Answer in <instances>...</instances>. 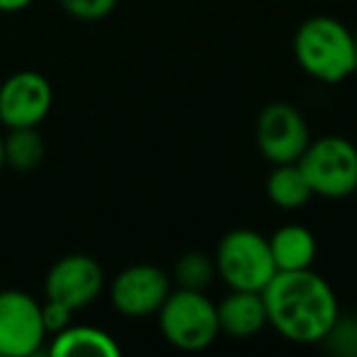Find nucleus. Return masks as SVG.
Listing matches in <instances>:
<instances>
[{"mask_svg": "<svg viewBox=\"0 0 357 357\" xmlns=\"http://www.w3.org/2000/svg\"><path fill=\"white\" fill-rule=\"evenodd\" d=\"M267 323L298 345L323 342L340 316L333 287L311 267L277 272L262 291Z\"/></svg>", "mask_w": 357, "mask_h": 357, "instance_id": "1", "label": "nucleus"}, {"mask_svg": "<svg viewBox=\"0 0 357 357\" xmlns=\"http://www.w3.org/2000/svg\"><path fill=\"white\" fill-rule=\"evenodd\" d=\"M294 56L311 79L340 84L355 74V35L340 20L316 15L294 35Z\"/></svg>", "mask_w": 357, "mask_h": 357, "instance_id": "2", "label": "nucleus"}, {"mask_svg": "<svg viewBox=\"0 0 357 357\" xmlns=\"http://www.w3.org/2000/svg\"><path fill=\"white\" fill-rule=\"evenodd\" d=\"M157 318L164 340L176 350H206L220 335L215 303L196 289L178 287L176 291H172L157 311Z\"/></svg>", "mask_w": 357, "mask_h": 357, "instance_id": "3", "label": "nucleus"}, {"mask_svg": "<svg viewBox=\"0 0 357 357\" xmlns=\"http://www.w3.org/2000/svg\"><path fill=\"white\" fill-rule=\"evenodd\" d=\"M213 259L215 272L230 289L264 291L277 274L269 240L250 228H238L223 235Z\"/></svg>", "mask_w": 357, "mask_h": 357, "instance_id": "4", "label": "nucleus"}, {"mask_svg": "<svg viewBox=\"0 0 357 357\" xmlns=\"http://www.w3.org/2000/svg\"><path fill=\"white\" fill-rule=\"evenodd\" d=\"M313 196L345 199L357 189V147L340 135L311 139L298 159Z\"/></svg>", "mask_w": 357, "mask_h": 357, "instance_id": "5", "label": "nucleus"}, {"mask_svg": "<svg viewBox=\"0 0 357 357\" xmlns=\"http://www.w3.org/2000/svg\"><path fill=\"white\" fill-rule=\"evenodd\" d=\"M255 142L272 167L291 164L298 162L301 154L306 152L311 132H308L301 110L284 100H274L259 110L257 125H255Z\"/></svg>", "mask_w": 357, "mask_h": 357, "instance_id": "6", "label": "nucleus"}, {"mask_svg": "<svg viewBox=\"0 0 357 357\" xmlns=\"http://www.w3.org/2000/svg\"><path fill=\"white\" fill-rule=\"evenodd\" d=\"M47 340L42 303L27 291H0V357H30Z\"/></svg>", "mask_w": 357, "mask_h": 357, "instance_id": "7", "label": "nucleus"}, {"mask_svg": "<svg viewBox=\"0 0 357 357\" xmlns=\"http://www.w3.org/2000/svg\"><path fill=\"white\" fill-rule=\"evenodd\" d=\"M50 81L37 71H17L0 81V123L13 128H37L52 110Z\"/></svg>", "mask_w": 357, "mask_h": 357, "instance_id": "8", "label": "nucleus"}, {"mask_svg": "<svg viewBox=\"0 0 357 357\" xmlns=\"http://www.w3.org/2000/svg\"><path fill=\"white\" fill-rule=\"evenodd\" d=\"M172 294V279L154 264H132L110 284V301L115 311L128 318L157 316Z\"/></svg>", "mask_w": 357, "mask_h": 357, "instance_id": "9", "label": "nucleus"}, {"mask_svg": "<svg viewBox=\"0 0 357 357\" xmlns=\"http://www.w3.org/2000/svg\"><path fill=\"white\" fill-rule=\"evenodd\" d=\"M105 287L103 267L89 255H66L52 264L45 279L47 298L66 303L74 311L91 306Z\"/></svg>", "mask_w": 357, "mask_h": 357, "instance_id": "10", "label": "nucleus"}, {"mask_svg": "<svg viewBox=\"0 0 357 357\" xmlns=\"http://www.w3.org/2000/svg\"><path fill=\"white\" fill-rule=\"evenodd\" d=\"M218 311L220 333L235 340H245L262 331L267 323V306H264L262 291H243L230 289V294L220 303H215Z\"/></svg>", "mask_w": 357, "mask_h": 357, "instance_id": "11", "label": "nucleus"}, {"mask_svg": "<svg viewBox=\"0 0 357 357\" xmlns=\"http://www.w3.org/2000/svg\"><path fill=\"white\" fill-rule=\"evenodd\" d=\"M50 355L54 357H118L120 345L110 333L96 326H74L64 328L52 335Z\"/></svg>", "mask_w": 357, "mask_h": 357, "instance_id": "12", "label": "nucleus"}, {"mask_svg": "<svg viewBox=\"0 0 357 357\" xmlns=\"http://www.w3.org/2000/svg\"><path fill=\"white\" fill-rule=\"evenodd\" d=\"M269 240L277 272H296V269H308L316 259V238L303 225H282L274 230Z\"/></svg>", "mask_w": 357, "mask_h": 357, "instance_id": "13", "label": "nucleus"}, {"mask_svg": "<svg viewBox=\"0 0 357 357\" xmlns=\"http://www.w3.org/2000/svg\"><path fill=\"white\" fill-rule=\"evenodd\" d=\"M267 196L282 211H298L313 199V191L298 162L274 164L272 174L267 178Z\"/></svg>", "mask_w": 357, "mask_h": 357, "instance_id": "14", "label": "nucleus"}, {"mask_svg": "<svg viewBox=\"0 0 357 357\" xmlns=\"http://www.w3.org/2000/svg\"><path fill=\"white\" fill-rule=\"evenodd\" d=\"M6 149V167L15 172H32L45 159V142L37 128H13L8 137H3Z\"/></svg>", "mask_w": 357, "mask_h": 357, "instance_id": "15", "label": "nucleus"}, {"mask_svg": "<svg viewBox=\"0 0 357 357\" xmlns=\"http://www.w3.org/2000/svg\"><path fill=\"white\" fill-rule=\"evenodd\" d=\"M218 277L215 272V259L208 257L206 252L191 250V252L181 255L174 264V279L181 289H196L204 291L213 279Z\"/></svg>", "mask_w": 357, "mask_h": 357, "instance_id": "16", "label": "nucleus"}, {"mask_svg": "<svg viewBox=\"0 0 357 357\" xmlns=\"http://www.w3.org/2000/svg\"><path fill=\"white\" fill-rule=\"evenodd\" d=\"M59 6L61 10L69 13L76 20L93 22L108 17L118 6V0H59Z\"/></svg>", "mask_w": 357, "mask_h": 357, "instance_id": "17", "label": "nucleus"}, {"mask_svg": "<svg viewBox=\"0 0 357 357\" xmlns=\"http://www.w3.org/2000/svg\"><path fill=\"white\" fill-rule=\"evenodd\" d=\"M74 308H69L66 303L54 301V298H47L42 303V323H45L47 335H56L64 328L71 326V316H74Z\"/></svg>", "mask_w": 357, "mask_h": 357, "instance_id": "18", "label": "nucleus"}, {"mask_svg": "<svg viewBox=\"0 0 357 357\" xmlns=\"http://www.w3.org/2000/svg\"><path fill=\"white\" fill-rule=\"evenodd\" d=\"M326 340H331L335 350L357 355V321L337 316L335 326L331 328V333L326 335Z\"/></svg>", "mask_w": 357, "mask_h": 357, "instance_id": "19", "label": "nucleus"}, {"mask_svg": "<svg viewBox=\"0 0 357 357\" xmlns=\"http://www.w3.org/2000/svg\"><path fill=\"white\" fill-rule=\"evenodd\" d=\"M35 0H0V13H20L30 8Z\"/></svg>", "mask_w": 357, "mask_h": 357, "instance_id": "20", "label": "nucleus"}, {"mask_svg": "<svg viewBox=\"0 0 357 357\" xmlns=\"http://www.w3.org/2000/svg\"><path fill=\"white\" fill-rule=\"evenodd\" d=\"M6 167V149H3V137H0V169Z\"/></svg>", "mask_w": 357, "mask_h": 357, "instance_id": "21", "label": "nucleus"}, {"mask_svg": "<svg viewBox=\"0 0 357 357\" xmlns=\"http://www.w3.org/2000/svg\"><path fill=\"white\" fill-rule=\"evenodd\" d=\"M355 69H357V35H355Z\"/></svg>", "mask_w": 357, "mask_h": 357, "instance_id": "22", "label": "nucleus"}, {"mask_svg": "<svg viewBox=\"0 0 357 357\" xmlns=\"http://www.w3.org/2000/svg\"><path fill=\"white\" fill-rule=\"evenodd\" d=\"M355 194H357V189H355Z\"/></svg>", "mask_w": 357, "mask_h": 357, "instance_id": "23", "label": "nucleus"}]
</instances>
